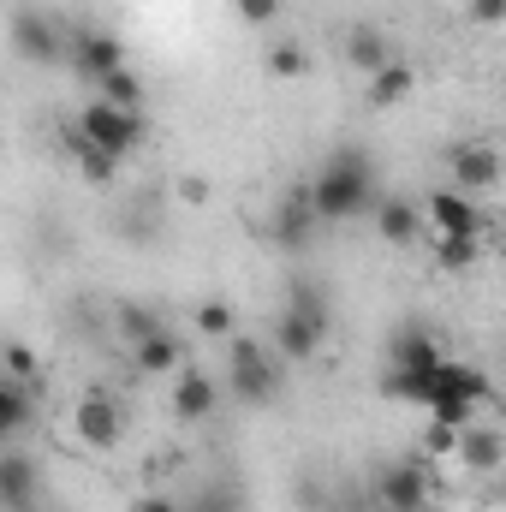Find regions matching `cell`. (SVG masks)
<instances>
[{
  "label": "cell",
  "mask_w": 506,
  "mask_h": 512,
  "mask_svg": "<svg viewBox=\"0 0 506 512\" xmlns=\"http://www.w3.org/2000/svg\"><path fill=\"white\" fill-rule=\"evenodd\" d=\"M304 197H310L316 221H358V215H370L381 203L370 155H364V149H340V155L304 185Z\"/></svg>",
  "instance_id": "1"
},
{
  "label": "cell",
  "mask_w": 506,
  "mask_h": 512,
  "mask_svg": "<svg viewBox=\"0 0 506 512\" xmlns=\"http://www.w3.org/2000/svg\"><path fill=\"white\" fill-rule=\"evenodd\" d=\"M322 340H328V298L298 280V286H292V304H286L280 322H274V358H280V364H304V358L322 352Z\"/></svg>",
  "instance_id": "2"
},
{
  "label": "cell",
  "mask_w": 506,
  "mask_h": 512,
  "mask_svg": "<svg viewBox=\"0 0 506 512\" xmlns=\"http://www.w3.org/2000/svg\"><path fill=\"white\" fill-rule=\"evenodd\" d=\"M227 387H233L245 405H268V399L280 393V358H274V346H262V340H233V352H227Z\"/></svg>",
  "instance_id": "3"
},
{
  "label": "cell",
  "mask_w": 506,
  "mask_h": 512,
  "mask_svg": "<svg viewBox=\"0 0 506 512\" xmlns=\"http://www.w3.org/2000/svg\"><path fill=\"white\" fill-rule=\"evenodd\" d=\"M72 126L84 131V137H90V143H96L102 155H114V161H126L131 149L143 143V131H149V126H143V114H126V108H108L102 96H96V102H90V108H84V114H78Z\"/></svg>",
  "instance_id": "4"
},
{
  "label": "cell",
  "mask_w": 506,
  "mask_h": 512,
  "mask_svg": "<svg viewBox=\"0 0 506 512\" xmlns=\"http://www.w3.org/2000/svg\"><path fill=\"white\" fill-rule=\"evenodd\" d=\"M370 501H376L381 512H423L429 507V477H423V465L393 459L376 483H370Z\"/></svg>",
  "instance_id": "5"
},
{
  "label": "cell",
  "mask_w": 506,
  "mask_h": 512,
  "mask_svg": "<svg viewBox=\"0 0 506 512\" xmlns=\"http://www.w3.org/2000/svg\"><path fill=\"white\" fill-rule=\"evenodd\" d=\"M42 507V465L30 453L0 447V512H24Z\"/></svg>",
  "instance_id": "6"
},
{
  "label": "cell",
  "mask_w": 506,
  "mask_h": 512,
  "mask_svg": "<svg viewBox=\"0 0 506 512\" xmlns=\"http://www.w3.org/2000/svg\"><path fill=\"white\" fill-rule=\"evenodd\" d=\"M66 54H72V72H78V78H90V84H102L108 72H120V66H126V48H120V36H108V30H90V24L72 36V48H66Z\"/></svg>",
  "instance_id": "7"
},
{
  "label": "cell",
  "mask_w": 506,
  "mask_h": 512,
  "mask_svg": "<svg viewBox=\"0 0 506 512\" xmlns=\"http://www.w3.org/2000/svg\"><path fill=\"white\" fill-rule=\"evenodd\" d=\"M72 429H78V441H84V447H114V441L126 435V411H120L108 393H90V399H78Z\"/></svg>",
  "instance_id": "8"
},
{
  "label": "cell",
  "mask_w": 506,
  "mask_h": 512,
  "mask_svg": "<svg viewBox=\"0 0 506 512\" xmlns=\"http://www.w3.org/2000/svg\"><path fill=\"white\" fill-rule=\"evenodd\" d=\"M12 54L30 60V66H54L60 60V30L48 12H18L12 18Z\"/></svg>",
  "instance_id": "9"
},
{
  "label": "cell",
  "mask_w": 506,
  "mask_h": 512,
  "mask_svg": "<svg viewBox=\"0 0 506 512\" xmlns=\"http://www.w3.org/2000/svg\"><path fill=\"white\" fill-rule=\"evenodd\" d=\"M447 161H453L459 191H495V179H501V155L489 143H459Z\"/></svg>",
  "instance_id": "10"
},
{
  "label": "cell",
  "mask_w": 506,
  "mask_h": 512,
  "mask_svg": "<svg viewBox=\"0 0 506 512\" xmlns=\"http://www.w3.org/2000/svg\"><path fill=\"white\" fill-rule=\"evenodd\" d=\"M215 399H221L215 376H203V370H179V382H173V417H179V423H203V417L215 411Z\"/></svg>",
  "instance_id": "11"
},
{
  "label": "cell",
  "mask_w": 506,
  "mask_h": 512,
  "mask_svg": "<svg viewBox=\"0 0 506 512\" xmlns=\"http://www.w3.org/2000/svg\"><path fill=\"white\" fill-rule=\"evenodd\" d=\"M423 215L441 227V233H483V209L465 197V191H435L423 203Z\"/></svg>",
  "instance_id": "12"
},
{
  "label": "cell",
  "mask_w": 506,
  "mask_h": 512,
  "mask_svg": "<svg viewBox=\"0 0 506 512\" xmlns=\"http://www.w3.org/2000/svg\"><path fill=\"white\" fill-rule=\"evenodd\" d=\"M441 364V340L429 328H399L393 334V370H435Z\"/></svg>",
  "instance_id": "13"
},
{
  "label": "cell",
  "mask_w": 506,
  "mask_h": 512,
  "mask_svg": "<svg viewBox=\"0 0 506 512\" xmlns=\"http://www.w3.org/2000/svg\"><path fill=\"white\" fill-rule=\"evenodd\" d=\"M370 215H376V227H381V239H387V245H411V239H417V227H423V209H411L405 197H381Z\"/></svg>",
  "instance_id": "14"
},
{
  "label": "cell",
  "mask_w": 506,
  "mask_h": 512,
  "mask_svg": "<svg viewBox=\"0 0 506 512\" xmlns=\"http://www.w3.org/2000/svg\"><path fill=\"white\" fill-rule=\"evenodd\" d=\"M131 352H137V370H143V376H173V370L185 364V346H179L167 328H155V334H149V340H137Z\"/></svg>",
  "instance_id": "15"
},
{
  "label": "cell",
  "mask_w": 506,
  "mask_h": 512,
  "mask_svg": "<svg viewBox=\"0 0 506 512\" xmlns=\"http://www.w3.org/2000/svg\"><path fill=\"white\" fill-rule=\"evenodd\" d=\"M471 471H501V459H506V447H501V429H459V447H453Z\"/></svg>",
  "instance_id": "16"
},
{
  "label": "cell",
  "mask_w": 506,
  "mask_h": 512,
  "mask_svg": "<svg viewBox=\"0 0 506 512\" xmlns=\"http://www.w3.org/2000/svg\"><path fill=\"white\" fill-rule=\"evenodd\" d=\"M30 411H36V387L12 382V376H0V447L30 423Z\"/></svg>",
  "instance_id": "17"
},
{
  "label": "cell",
  "mask_w": 506,
  "mask_h": 512,
  "mask_svg": "<svg viewBox=\"0 0 506 512\" xmlns=\"http://www.w3.org/2000/svg\"><path fill=\"white\" fill-rule=\"evenodd\" d=\"M310 227H316V209H310V197H304V191H292V197L274 209V239H280V245H304V239H310Z\"/></svg>",
  "instance_id": "18"
},
{
  "label": "cell",
  "mask_w": 506,
  "mask_h": 512,
  "mask_svg": "<svg viewBox=\"0 0 506 512\" xmlns=\"http://www.w3.org/2000/svg\"><path fill=\"white\" fill-rule=\"evenodd\" d=\"M346 60L370 78L376 66H387V60H393V48H387V36H381L376 24H352V36H346Z\"/></svg>",
  "instance_id": "19"
},
{
  "label": "cell",
  "mask_w": 506,
  "mask_h": 512,
  "mask_svg": "<svg viewBox=\"0 0 506 512\" xmlns=\"http://www.w3.org/2000/svg\"><path fill=\"white\" fill-rule=\"evenodd\" d=\"M411 90H417V72H411L405 60H387V66H376V72H370V102H376V108L405 102Z\"/></svg>",
  "instance_id": "20"
},
{
  "label": "cell",
  "mask_w": 506,
  "mask_h": 512,
  "mask_svg": "<svg viewBox=\"0 0 506 512\" xmlns=\"http://www.w3.org/2000/svg\"><path fill=\"white\" fill-rule=\"evenodd\" d=\"M66 149L78 155V167H84V179H96V185H108V179L120 173V161H114V155H102V149H96V143H90V137H84L78 126H66Z\"/></svg>",
  "instance_id": "21"
},
{
  "label": "cell",
  "mask_w": 506,
  "mask_h": 512,
  "mask_svg": "<svg viewBox=\"0 0 506 512\" xmlns=\"http://www.w3.org/2000/svg\"><path fill=\"white\" fill-rule=\"evenodd\" d=\"M96 90H102V102H108V108H126V114H143V78H137L131 66H120V72H108V78H102Z\"/></svg>",
  "instance_id": "22"
},
{
  "label": "cell",
  "mask_w": 506,
  "mask_h": 512,
  "mask_svg": "<svg viewBox=\"0 0 506 512\" xmlns=\"http://www.w3.org/2000/svg\"><path fill=\"white\" fill-rule=\"evenodd\" d=\"M262 66H268V72H274V78H304V72H310V54H304V48H298V42H274V48H268V60H262Z\"/></svg>",
  "instance_id": "23"
},
{
  "label": "cell",
  "mask_w": 506,
  "mask_h": 512,
  "mask_svg": "<svg viewBox=\"0 0 506 512\" xmlns=\"http://www.w3.org/2000/svg\"><path fill=\"white\" fill-rule=\"evenodd\" d=\"M0 364H6L0 376H12V382L36 387V352H30L24 340H6V346H0Z\"/></svg>",
  "instance_id": "24"
},
{
  "label": "cell",
  "mask_w": 506,
  "mask_h": 512,
  "mask_svg": "<svg viewBox=\"0 0 506 512\" xmlns=\"http://www.w3.org/2000/svg\"><path fill=\"white\" fill-rule=\"evenodd\" d=\"M197 328H203L209 340H227V334H233V304H221V298L197 304Z\"/></svg>",
  "instance_id": "25"
},
{
  "label": "cell",
  "mask_w": 506,
  "mask_h": 512,
  "mask_svg": "<svg viewBox=\"0 0 506 512\" xmlns=\"http://www.w3.org/2000/svg\"><path fill=\"white\" fill-rule=\"evenodd\" d=\"M477 262V233H441V268H471Z\"/></svg>",
  "instance_id": "26"
},
{
  "label": "cell",
  "mask_w": 506,
  "mask_h": 512,
  "mask_svg": "<svg viewBox=\"0 0 506 512\" xmlns=\"http://www.w3.org/2000/svg\"><path fill=\"white\" fill-rule=\"evenodd\" d=\"M155 328H161V322H155V310H149V304H120V334H126L131 346H137V340H149Z\"/></svg>",
  "instance_id": "27"
},
{
  "label": "cell",
  "mask_w": 506,
  "mask_h": 512,
  "mask_svg": "<svg viewBox=\"0 0 506 512\" xmlns=\"http://www.w3.org/2000/svg\"><path fill=\"white\" fill-rule=\"evenodd\" d=\"M191 512H245V501H239L233 489H203V495L191 501Z\"/></svg>",
  "instance_id": "28"
},
{
  "label": "cell",
  "mask_w": 506,
  "mask_h": 512,
  "mask_svg": "<svg viewBox=\"0 0 506 512\" xmlns=\"http://www.w3.org/2000/svg\"><path fill=\"white\" fill-rule=\"evenodd\" d=\"M239 18L262 30V24H274V18H280V0H239Z\"/></svg>",
  "instance_id": "29"
},
{
  "label": "cell",
  "mask_w": 506,
  "mask_h": 512,
  "mask_svg": "<svg viewBox=\"0 0 506 512\" xmlns=\"http://www.w3.org/2000/svg\"><path fill=\"white\" fill-rule=\"evenodd\" d=\"M429 447H435V453H453V447H459V429H453V423H429Z\"/></svg>",
  "instance_id": "30"
},
{
  "label": "cell",
  "mask_w": 506,
  "mask_h": 512,
  "mask_svg": "<svg viewBox=\"0 0 506 512\" xmlns=\"http://www.w3.org/2000/svg\"><path fill=\"white\" fill-rule=\"evenodd\" d=\"M471 18H477V24H501L506 0H471Z\"/></svg>",
  "instance_id": "31"
},
{
  "label": "cell",
  "mask_w": 506,
  "mask_h": 512,
  "mask_svg": "<svg viewBox=\"0 0 506 512\" xmlns=\"http://www.w3.org/2000/svg\"><path fill=\"white\" fill-rule=\"evenodd\" d=\"M179 197H185V203H203V197H209V185H203V179H179Z\"/></svg>",
  "instance_id": "32"
},
{
  "label": "cell",
  "mask_w": 506,
  "mask_h": 512,
  "mask_svg": "<svg viewBox=\"0 0 506 512\" xmlns=\"http://www.w3.org/2000/svg\"><path fill=\"white\" fill-rule=\"evenodd\" d=\"M131 512H179V507H173L167 495H143V501H137V507H131Z\"/></svg>",
  "instance_id": "33"
},
{
  "label": "cell",
  "mask_w": 506,
  "mask_h": 512,
  "mask_svg": "<svg viewBox=\"0 0 506 512\" xmlns=\"http://www.w3.org/2000/svg\"><path fill=\"white\" fill-rule=\"evenodd\" d=\"M24 512H42V507H24Z\"/></svg>",
  "instance_id": "34"
}]
</instances>
